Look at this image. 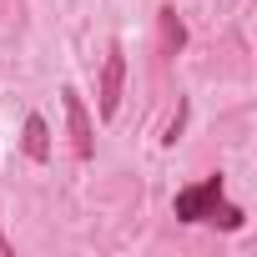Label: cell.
<instances>
[{
	"instance_id": "3957f363",
	"label": "cell",
	"mask_w": 257,
	"mask_h": 257,
	"mask_svg": "<svg viewBox=\"0 0 257 257\" xmlns=\"http://www.w3.org/2000/svg\"><path fill=\"white\" fill-rule=\"evenodd\" d=\"M121 86H126V51L111 46V51H106V66H101V121L116 116V106H121Z\"/></svg>"
},
{
	"instance_id": "5b68a950",
	"label": "cell",
	"mask_w": 257,
	"mask_h": 257,
	"mask_svg": "<svg viewBox=\"0 0 257 257\" xmlns=\"http://www.w3.org/2000/svg\"><path fill=\"white\" fill-rule=\"evenodd\" d=\"M157 26H162V51H167V56H177V51L187 46V26H182L177 6H162V11H157Z\"/></svg>"
},
{
	"instance_id": "7a4b0ae2",
	"label": "cell",
	"mask_w": 257,
	"mask_h": 257,
	"mask_svg": "<svg viewBox=\"0 0 257 257\" xmlns=\"http://www.w3.org/2000/svg\"><path fill=\"white\" fill-rule=\"evenodd\" d=\"M61 106H66V121H71V147H76V157H81V162H91V157H96V126H91L86 101L66 86V91H61Z\"/></svg>"
},
{
	"instance_id": "8992f818",
	"label": "cell",
	"mask_w": 257,
	"mask_h": 257,
	"mask_svg": "<svg viewBox=\"0 0 257 257\" xmlns=\"http://www.w3.org/2000/svg\"><path fill=\"white\" fill-rule=\"evenodd\" d=\"M182 126H187V106H177V121L167 126V137H162L167 147H177V137H182Z\"/></svg>"
},
{
	"instance_id": "277c9868",
	"label": "cell",
	"mask_w": 257,
	"mask_h": 257,
	"mask_svg": "<svg viewBox=\"0 0 257 257\" xmlns=\"http://www.w3.org/2000/svg\"><path fill=\"white\" fill-rule=\"evenodd\" d=\"M21 147H26V157L31 162H51V126H46V116H26V132H21Z\"/></svg>"
},
{
	"instance_id": "6da1fadb",
	"label": "cell",
	"mask_w": 257,
	"mask_h": 257,
	"mask_svg": "<svg viewBox=\"0 0 257 257\" xmlns=\"http://www.w3.org/2000/svg\"><path fill=\"white\" fill-rule=\"evenodd\" d=\"M172 212H177V222H207V227H222V232H242L247 227V212L237 202H227L222 172L202 177L197 187H182L177 202H172Z\"/></svg>"
},
{
	"instance_id": "52a82bcc",
	"label": "cell",
	"mask_w": 257,
	"mask_h": 257,
	"mask_svg": "<svg viewBox=\"0 0 257 257\" xmlns=\"http://www.w3.org/2000/svg\"><path fill=\"white\" fill-rule=\"evenodd\" d=\"M0 257H16V247H11V237L0 232Z\"/></svg>"
}]
</instances>
